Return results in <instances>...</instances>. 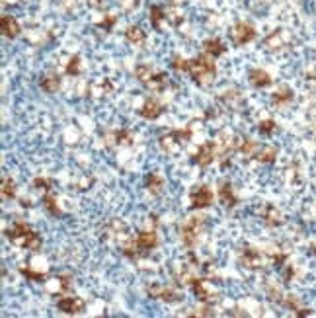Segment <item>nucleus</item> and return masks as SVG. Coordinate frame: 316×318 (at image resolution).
<instances>
[{
  "label": "nucleus",
  "mask_w": 316,
  "mask_h": 318,
  "mask_svg": "<svg viewBox=\"0 0 316 318\" xmlns=\"http://www.w3.org/2000/svg\"><path fill=\"white\" fill-rule=\"evenodd\" d=\"M6 236H8V240H10L12 244H16V246L20 248L34 250V252L41 250V244H43L41 236H39L28 223H24V221L14 223L10 229L6 230Z\"/></svg>",
  "instance_id": "1"
},
{
  "label": "nucleus",
  "mask_w": 316,
  "mask_h": 318,
  "mask_svg": "<svg viewBox=\"0 0 316 318\" xmlns=\"http://www.w3.org/2000/svg\"><path fill=\"white\" fill-rule=\"evenodd\" d=\"M190 74L192 78L199 84V86H211L217 78V67H215V61L209 55H199L195 59H190Z\"/></svg>",
  "instance_id": "2"
},
{
  "label": "nucleus",
  "mask_w": 316,
  "mask_h": 318,
  "mask_svg": "<svg viewBox=\"0 0 316 318\" xmlns=\"http://www.w3.org/2000/svg\"><path fill=\"white\" fill-rule=\"evenodd\" d=\"M158 246V236L154 230H142L137 234V238L129 240L121 244V252L129 258H137V256H144L148 252H152Z\"/></svg>",
  "instance_id": "3"
},
{
  "label": "nucleus",
  "mask_w": 316,
  "mask_h": 318,
  "mask_svg": "<svg viewBox=\"0 0 316 318\" xmlns=\"http://www.w3.org/2000/svg\"><path fill=\"white\" fill-rule=\"evenodd\" d=\"M203 219L201 217H192L188 223L182 225L180 229V234H182V242L188 248H193L199 240V234H201V229H203Z\"/></svg>",
  "instance_id": "4"
},
{
  "label": "nucleus",
  "mask_w": 316,
  "mask_h": 318,
  "mask_svg": "<svg viewBox=\"0 0 316 318\" xmlns=\"http://www.w3.org/2000/svg\"><path fill=\"white\" fill-rule=\"evenodd\" d=\"M254 37H256V30H254L250 24H246V22L234 24L232 30H230V39H232L234 45H238V47L250 43V41H254Z\"/></svg>",
  "instance_id": "5"
},
{
  "label": "nucleus",
  "mask_w": 316,
  "mask_h": 318,
  "mask_svg": "<svg viewBox=\"0 0 316 318\" xmlns=\"http://www.w3.org/2000/svg\"><path fill=\"white\" fill-rule=\"evenodd\" d=\"M213 192H211V188L207 186H199L197 190H193L192 192V197H190V207L192 209H205V207H209L213 205Z\"/></svg>",
  "instance_id": "6"
},
{
  "label": "nucleus",
  "mask_w": 316,
  "mask_h": 318,
  "mask_svg": "<svg viewBox=\"0 0 316 318\" xmlns=\"http://www.w3.org/2000/svg\"><path fill=\"white\" fill-rule=\"evenodd\" d=\"M217 156V146H215V142H203L199 148H197V152H195V156H193V162L197 164V166H201V168H205V166H209L211 162L215 160Z\"/></svg>",
  "instance_id": "7"
},
{
  "label": "nucleus",
  "mask_w": 316,
  "mask_h": 318,
  "mask_svg": "<svg viewBox=\"0 0 316 318\" xmlns=\"http://www.w3.org/2000/svg\"><path fill=\"white\" fill-rule=\"evenodd\" d=\"M146 293H148V297H152V299L166 300V302H176V300L182 299V295H178L174 289L164 287V285H160V283H152V285L146 289Z\"/></svg>",
  "instance_id": "8"
},
{
  "label": "nucleus",
  "mask_w": 316,
  "mask_h": 318,
  "mask_svg": "<svg viewBox=\"0 0 316 318\" xmlns=\"http://www.w3.org/2000/svg\"><path fill=\"white\" fill-rule=\"evenodd\" d=\"M84 300L80 297H63L57 300V308L63 310L65 314H80L84 310Z\"/></svg>",
  "instance_id": "9"
},
{
  "label": "nucleus",
  "mask_w": 316,
  "mask_h": 318,
  "mask_svg": "<svg viewBox=\"0 0 316 318\" xmlns=\"http://www.w3.org/2000/svg\"><path fill=\"white\" fill-rule=\"evenodd\" d=\"M0 30H2V36L10 37V39L18 37L20 32H22L18 20L14 18V16H10V14H4V16H2V20H0Z\"/></svg>",
  "instance_id": "10"
},
{
  "label": "nucleus",
  "mask_w": 316,
  "mask_h": 318,
  "mask_svg": "<svg viewBox=\"0 0 316 318\" xmlns=\"http://www.w3.org/2000/svg\"><path fill=\"white\" fill-rule=\"evenodd\" d=\"M139 113L144 117V119H158L162 113H164V106L160 104V102H156V100H146L144 104H142V107L139 109Z\"/></svg>",
  "instance_id": "11"
},
{
  "label": "nucleus",
  "mask_w": 316,
  "mask_h": 318,
  "mask_svg": "<svg viewBox=\"0 0 316 318\" xmlns=\"http://www.w3.org/2000/svg\"><path fill=\"white\" fill-rule=\"evenodd\" d=\"M240 262H242V265L248 267V269H258V267H262L263 264L260 252H256L254 248H244V252L240 254Z\"/></svg>",
  "instance_id": "12"
},
{
  "label": "nucleus",
  "mask_w": 316,
  "mask_h": 318,
  "mask_svg": "<svg viewBox=\"0 0 316 318\" xmlns=\"http://www.w3.org/2000/svg\"><path fill=\"white\" fill-rule=\"evenodd\" d=\"M182 144H184V142L180 141V137H178L176 131L160 137V146H162V150H166L168 154H176V152L182 148Z\"/></svg>",
  "instance_id": "13"
},
{
  "label": "nucleus",
  "mask_w": 316,
  "mask_h": 318,
  "mask_svg": "<svg viewBox=\"0 0 316 318\" xmlns=\"http://www.w3.org/2000/svg\"><path fill=\"white\" fill-rule=\"evenodd\" d=\"M219 199L225 207H234L238 203V197L232 192V184L230 182H221L219 186Z\"/></svg>",
  "instance_id": "14"
},
{
  "label": "nucleus",
  "mask_w": 316,
  "mask_h": 318,
  "mask_svg": "<svg viewBox=\"0 0 316 318\" xmlns=\"http://www.w3.org/2000/svg\"><path fill=\"white\" fill-rule=\"evenodd\" d=\"M192 287H193L195 297L201 300V302H205V304H207V302H213L215 297H217L215 293H211L209 289L205 287V279H197V277H195V279L192 281Z\"/></svg>",
  "instance_id": "15"
},
{
  "label": "nucleus",
  "mask_w": 316,
  "mask_h": 318,
  "mask_svg": "<svg viewBox=\"0 0 316 318\" xmlns=\"http://www.w3.org/2000/svg\"><path fill=\"white\" fill-rule=\"evenodd\" d=\"M248 80H250V84L256 86V88H265V86L271 84V76L265 71H262V69H252Z\"/></svg>",
  "instance_id": "16"
},
{
  "label": "nucleus",
  "mask_w": 316,
  "mask_h": 318,
  "mask_svg": "<svg viewBox=\"0 0 316 318\" xmlns=\"http://www.w3.org/2000/svg\"><path fill=\"white\" fill-rule=\"evenodd\" d=\"M125 39H127L129 43H133V45H144L146 34H144V30L139 28V26H129V28L125 30Z\"/></svg>",
  "instance_id": "17"
},
{
  "label": "nucleus",
  "mask_w": 316,
  "mask_h": 318,
  "mask_svg": "<svg viewBox=\"0 0 316 318\" xmlns=\"http://www.w3.org/2000/svg\"><path fill=\"white\" fill-rule=\"evenodd\" d=\"M203 51L209 55V57H221V55L227 51V45H223V41L221 39H217V37H213V39H207L205 43H203Z\"/></svg>",
  "instance_id": "18"
},
{
  "label": "nucleus",
  "mask_w": 316,
  "mask_h": 318,
  "mask_svg": "<svg viewBox=\"0 0 316 318\" xmlns=\"http://www.w3.org/2000/svg\"><path fill=\"white\" fill-rule=\"evenodd\" d=\"M135 76L139 78L144 86H148V84L154 80L156 72L152 71V67H150V65H137V69H135Z\"/></svg>",
  "instance_id": "19"
},
{
  "label": "nucleus",
  "mask_w": 316,
  "mask_h": 318,
  "mask_svg": "<svg viewBox=\"0 0 316 318\" xmlns=\"http://www.w3.org/2000/svg\"><path fill=\"white\" fill-rule=\"evenodd\" d=\"M39 86L45 90L47 94H55L59 90V86H61V78H59V74H45L41 78Z\"/></svg>",
  "instance_id": "20"
},
{
  "label": "nucleus",
  "mask_w": 316,
  "mask_h": 318,
  "mask_svg": "<svg viewBox=\"0 0 316 318\" xmlns=\"http://www.w3.org/2000/svg\"><path fill=\"white\" fill-rule=\"evenodd\" d=\"M260 148H262V146H260L258 142L248 139V137H244V141L240 142V152H242L244 158H252V156L256 158V154L260 152Z\"/></svg>",
  "instance_id": "21"
},
{
  "label": "nucleus",
  "mask_w": 316,
  "mask_h": 318,
  "mask_svg": "<svg viewBox=\"0 0 316 318\" xmlns=\"http://www.w3.org/2000/svg\"><path fill=\"white\" fill-rule=\"evenodd\" d=\"M148 18H150V24L154 26V30L162 32V20H166L164 8L162 6H150L148 8Z\"/></svg>",
  "instance_id": "22"
},
{
  "label": "nucleus",
  "mask_w": 316,
  "mask_h": 318,
  "mask_svg": "<svg viewBox=\"0 0 316 318\" xmlns=\"http://www.w3.org/2000/svg\"><path fill=\"white\" fill-rule=\"evenodd\" d=\"M164 14H166V22H170L172 26H180L182 22H184V12L174 6V4H170V6H166L164 8Z\"/></svg>",
  "instance_id": "23"
},
{
  "label": "nucleus",
  "mask_w": 316,
  "mask_h": 318,
  "mask_svg": "<svg viewBox=\"0 0 316 318\" xmlns=\"http://www.w3.org/2000/svg\"><path fill=\"white\" fill-rule=\"evenodd\" d=\"M277 158V148L275 146H262L260 152L256 154V160H260L263 164H271Z\"/></svg>",
  "instance_id": "24"
},
{
  "label": "nucleus",
  "mask_w": 316,
  "mask_h": 318,
  "mask_svg": "<svg viewBox=\"0 0 316 318\" xmlns=\"http://www.w3.org/2000/svg\"><path fill=\"white\" fill-rule=\"evenodd\" d=\"M146 190L150 192V194H162V190H164V180L158 176V174H150V176H146Z\"/></svg>",
  "instance_id": "25"
},
{
  "label": "nucleus",
  "mask_w": 316,
  "mask_h": 318,
  "mask_svg": "<svg viewBox=\"0 0 316 318\" xmlns=\"http://www.w3.org/2000/svg\"><path fill=\"white\" fill-rule=\"evenodd\" d=\"M43 207H45V209H47L49 213H51L53 217H63V211H61V207H59L57 199H55L51 194H45V195H43Z\"/></svg>",
  "instance_id": "26"
},
{
  "label": "nucleus",
  "mask_w": 316,
  "mask_h": 318,
  "mask_svg": "<svg viewBox=\"0 0 316 318\" xmlns=\"http://www.w3.org/2000/svg\"><path fill=\"white\" fill-rule=\"evenodd\" d=\"M283 36H285V32H273L271 36L265 39V45H267V49H281L283 45H285V41H283Z\"/></svg>",
  "instance_id": "27"
},
{
  "label": "nucleus",
  "mask_w": 316,
  "mask_h": 318,
  "mask_svg": "<svg viewBox=\"0 0 316 318\" xmlns=\"http://www.w3.org/2000/svg\"><path fill=\"white\" fill-rule=\"evenodd\" d=\"M20 273L30 279V281H45L47 279V273H41V271H34L32 267H20Z\"/></svg>",
  "instance_id": "28"
},
{
  "label": "nucleus",
  "mask_w": 316,
  "mask_h": 318,
  "mask_svg": "<svg viewBox=\"0 0 316 318\" xmlns=\"http://www.w3.org/2000/svg\"><path fill=\"white\" fill-rule=\"evenodd\" d=\"M2 197L4 199H14L16 197V186H14V180L6 178L2 182Z\"/></svg>",
  "instance_id": "29"
},
{
  "label": "nucleus",
  "mask_w": 316,
  "mask_h": 318,
  "mask_svg": "<svg viewBox=\"0 0 316 318\" xmlns=\"http://www.w3.org/2000/svg\"><path fill=\"white\" fill-rule=\"evenodd\" d=\"M80 72H82L80 57H78V55H74V57L69 61V65H67V74H69V76H78Z\"/></svg>",
  "instance_id": "30"
},
{
  "label": "nucleus",
  "mask_w": 316,
  "mask_h": 318,
  "mask_svg": "<svg viewBox=\"0 0 316 318\" xmlns=\"http://www.w3.org/2000/svg\"><path fill=\"white\" fill-rule=\"evenodd\" d=\"M221 98L227 102L228 106H234V102H238V104L242 102V96L238 94V90H225V94Z\"/></svg>",
  "instance_id": "31"
},
{
  "label": "nucleus",
  "mask_w": 316,
  "mask_h": 318,
  "mask_svg": "<svg viewBox=\"0 0 316 318\" xmlns=\"http://www.w3.org/2000/svg\"><path fill=\"white\" fill-rule=\"evenodd\" d=\"M34 188L37 190V192L49 194V192H51V180H47V178H35V180H34Z\"/></svg>",
  "instance_id": "32"
},
{
  "label": "nucleus",
  "mask_w": 316,
  "mask_h": 318,
  "mask_svg": "<svg viewBox=\"0 0 316 318\" xmlns=\"http://www.w3.org/2000/svg\"><path fill=\"white\" fill-rule=\"evenodd\" d=\"M281 213L277 209H273V207H269L267 213H265V223H269V225H281Z\"/></svg>",
  "instance_id": "33"
},
{
  "label": "nucleus",
  "mask_w": 316,
  "mask_h": 318,
  "mask_svg": "<svg viewBox=\"0 0 316 318\" xmlns=\"http://www.w3.org/2000/svg\"><path fill=\"white\" fill-rule=\"evenodd\" d=\"M172 67L180 72H188L190 71V59H182V57H174L172 59Z\"/></svg>",
  "instance_id": "34"
},
{
  "label": "nucleus",
  "mask_w": 316,
  "mask_h": 318,
  "mask_svg": "<svg viewBox=\"0 0 316 318\" xmlns=\"http://www.w3.org/2000/svg\"><path fill=\"white\" fill-rule=\"evenodd\" d=\"M273 100H275V104H285V102H291L293 100V92L291 90H281V92H277L275 96H273Z\"/></svg>",
  "instance_id": "35"
},
{
  "label": "nucleus",
  "mask_w": 316,
  "mask_h": 318,
  "mask_svg": "<svg viewBox=\"0 0 316 318\" xmlns=\"http://www.w3.org/2000/svg\"><path fill=\"white\" fill-rule=\"evenodd\" d=\"M115 142L117 144H133V135L129 131H117L115 133Z\"/></svg>",
  "instance_id": "36"
},
{
  "label": "nucleus",
  "mask_w": 316,
  "mask_h": 318,
  "mask_svg": "<svg viewBox=\"0 0 316 318\" xmlns=\"http://www.w3.org/2000/svg\"><path fill=\"white\" fill-rule=\"evenodd\" d=\"M117 2H119L121 10H125V12H131V10H135L139 6V0H117Z\"/></svg>",
  "instance_id": "37"
},
{
  "label": "nucleus",
  "mask_w": 316,
  "mask_h": 318,
  "mask_svg": "<svg viewBox=\"0 0 316 318\" xmlns=\"http://www.w3.org/2000/svg\"><path fill=\"white\" fill-rule=\"evenodd\" d=\"M258 129H260V133L269 135V133L275 129V121H271V119H265V121H262V123L258 125Z\"/></svg>",
  "instance_id": "38"
},
{
  "label": "nucleus",
  "mask_w": 316,
  "mask_h": 318,
  "mask_svg": "<svg viewBox=\"0 0 316 318\" xmlns=\"http://www.w3.org/2000/svg\"><path fill=\"white\" fill-rule=\"evenodd\" d=\"M115 22H117V16H113V14H107V16H105V18L100 22V28H104V30H111Z\"/></svg>",
  "instance_id": "39"
},
{
  "label": "nucleus",
  "mask_w": 316,
  "mask_h": 318,
  "mask_svg": "<svg viewBox=\"0 0 316 318\" xmlns=\"http://www.w3.org/2000/svg\"><path fill=\"white\" fill-rule=\"evenodd\" d=\"M215 312L211 310L209 306H201V308H197L195 312H193V316H213Z\"/></svg>",
  "instance_id": "40"
},
{
  "label": "nucleus",
  "mask_w": 316,
  "mask_h": 318,
  "mask_svg": "<svg viewBox=\"0 0 316 318\" xmlns=\"http://www.w3.org/2000/svg\"><path fill=\"white\" fill-rule=\"evenodd\" d=\"M90 4H92V6H102L104 0H90Z\"/></svg>",
  "instance_id": "41"
}]
</instances>
